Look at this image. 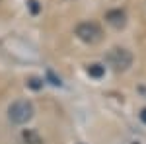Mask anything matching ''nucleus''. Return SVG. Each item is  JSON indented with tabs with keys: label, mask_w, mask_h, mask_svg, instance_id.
<instances>
[{
	"label": "nucleus",
	"mask_w": 146,
	"mask_h": 144,
	"mask_svg": "<svg viewBox=\"0 0 146 144\" xmlns=\"http://www.w3.org/2000/svg\"><path fill=\"white\" fill-rule=\"evenodd\" d=\"M33 113H35L33 103L29 100H16L8 107V119L14 125H25L27 121H31Z\"/></svg>",
	"instance_id": "obj_1"
},
{
	"label": "nucleus",
	"mask_w": 146,
	"mask_h": 144,
	"mask_svg": "<svg viewBox=\"0 0 146 144\" xmlns=\"http://www.w3.org/2000/svg\"><path fill=\"white\" fill-rule=\"evenodd\" d=\"M0 47L4 49V53H6V55L14 56V58H18V60H23V62H31V60H37V58H39L37 51H35L31 45H27L23 39H20V49H16L8 39H2Z\"/></svg>",
	"instance_id": "obj_2"
},
{
	"label": "nucleus",
	"mask_w": 146,
	"mask_h": 144,
	"mask_svg": "<svg viewBox=\"0 0 146 144\" xmlns=\"http://www.w3.org/2000/svg\"><path fill=\"white\" fill-rule=\"evenodd\" d=\"M105 62L115 70V72H125L133 64V55L123 47H113L111 51L105 55Z\"/></svg>",
	"instance_id": "obj_3"
},
{
	"label": "nucleus",
	"mask_w": 146,
	"mask_h": 144,
	"mask_svg": "<svg viewBox=\"0 0 146 144\" xmlns=\"http://www.w3.org/2000/svg\"><path fill=\"white\" fill-rule=\"evenodd\" d=\"M74 33H76V37H78L82 43H86V45H96L103 39V31H101V27L96 22L78 23L76 29H74Z\"/></svg>",
	"instance_id": "obj_4"
},
{
	"label": "nucleus",
	"mask_w": 146,
	"mask_h": 144,
	"mask_svg": "<svg viewBox=\"0 0 146 144\" xmlns=\"http://www.w3.org/2000/svg\"><path fill=\"white\" fill-rule=\"evenodd\" d=\"M105 22L109 23L113 29H123L125 25H127V12L121 10V8L109 10L105 14Z\"/></svg>",
	"instance_id": "obj_5"
},
{
	"label": "nucleus",
	"mask_w": 146,
	"mask_h": 144,
	"mask_svg": "<svg viewBox=\"0 0 146 144\" xmlns=\"http://www.w3.org/2000/svg\"><path fill=\"white\" fill-rule=\"evenodd\" d=\"M22 138H23V142H25V144H43V138H41L39 133L33 131V129H23Z\"/></svg>",
	"instance_id": "obj_6"
},
{
	"label": "nucleus",
	"mask_w": 146,
	"mask_h": 144,
	"mask_svg": "<svg viewBox=\"0 0 146 144\" xmlns=\"http://www.w3.org/2000/svg\"><path fill=\"white\" fill-rule=\"evenodd\" d=\"M86 72H88L92 78H96V80H98V78H101L103 74H105V66L100 64V62H92V64H88Z\"/></svg>",
	"instance_id": "obj_7"
},
{
	"label": "nucleus",
	"mask_w": 146,
	"mask_h": 144,
	"mask_svg": "<svg viewBox=\"0 0 146 144\" xmlns=\"http://www.w3.org/2000/svg\"><path fill=\"white\" fill-rule=\"evenodd\" d=\"M27 88H31V90H41L43 88V80L41 78H29L27 80Z\"/></svg>",
	"instance_id": "obj_8"
},
{
	"label": "nucleus",
	"mask_w": 146,
	"mask_h": 144,
	"mask_svg": "<svg viewBox=\"0 0 146 144\" xmlns=\"http://www.w3.org/2000/svg\"><path fill=\"white\" fill-rule=\"evenodd\" d=\"M27 8H29V12H31L33 16H37V14L41 12V6H39L37 0H27Z\"/></svg>",
	"instance_id": "obj_9"
},
{
	"label": "nucleus",
	"mask_w": 146,
	"mask_h": 144,
	"mask_svg": "<svg viewBox=\"0 0 146 144\" xmlns=\"http://www.w3.org/2000/svg\"><path fill=\"white\" fill-rule=\"evenodd\" d=\"M47 76H49V80H51V84H55V86H60V84H62V82H60L58 78H55V74H53L51 70L47 72Z\"/></svg>",
	"instance_id": "obj_10"
},
{
	"label": "nucleus",
	"mask_w": 146,
	"mask_h": 144,
	"mask_svg": "<svg viewBox=\"0 0 146 144\" xmlns=\"http://www.w3.org/2000/svg\"><path fill=\"white\" fill-rule=\"evenodd\" d=\"M138 117H140V121H142V123L146 125V107H144L142 111H140V113H138Z\"/></svg>",
	"instance_id": "obj_11"
}]
</instances>
